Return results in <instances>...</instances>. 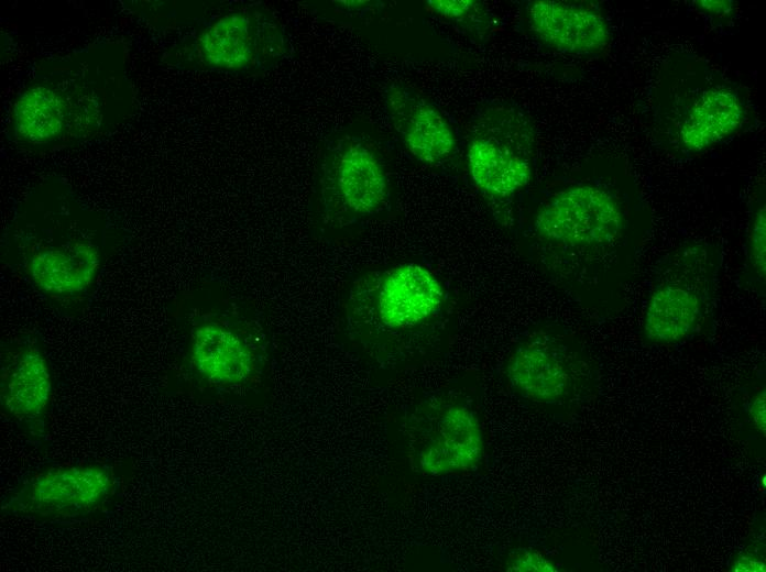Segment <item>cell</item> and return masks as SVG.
Returning a JSON list of instances; mask_svg holds the SVG:
<instances>
[{
    "mask_svg": "<svg viewBox=\"0 0 766 572\" xmlns=\"http://www.w3.org/2000/svg\"><path fill=\"white\" fill-rule=\"evenodd\" d=\"M649 226L634 183L612 173L551 194L536 211L532 228L548 248L544 270L611 316L625 305Z\"/></svg>",
    "mask_w": 766,
    "mask_h": 572,
    "instance_id": "6da1fadb",
    "label": "cell"
},
{
    "mask_svg": "<svg viewBox=\"0 0 766 572\" xmlns=\"http://www.w3.org/2000/svg\"><path fill=\"white\" fill-rule=\"evenodd\" d=\"M449 296L426 266L402 263L355 278L344 299L347 330L376 359L403 358L441 324Z\"/></svg>",
    "mask_w": 766,
    "mask_h": 572,
    "instance_id": "7a4b0ae2",
    "label": "cell"
},
{
    "mask_svg": "<svg viewBox=\"0 0 766 572\" xmlns=\"http://www.w3.org/2000/svg\"><path fill=\"white\" fill-rule=\"evenodd\" d=\"M723 252L707 241H687L656 263L642 320L648 344L674 345L696 334L716 304Z\"/></svg>",
    "mask_w": 766,
    "mask_h": 572,
    "instance_id": "3957f363",
    "label": "cell"
},
{
    "mask_svg": "<svg viewBox=\"0 0 766 572\" xmlns=\"http://www.w3.org/2000/svg\"><path fill=\"white\" fill-rule=\"evenodd\" d=\"M37 70L56 89L68 125V145L108 133L132 111L125 51L118 42L45 62Z\"/></svg>",
    "mask_w": 766,
    "mask_h": 572,
    "instance_id": "277c9868",
    "label": "cell"
},
{
    "mask_svg": "<svg viewBox=\"0 0 766 572\" xmlns=\"http://www.w3.org/2000/svg\"><path fill=\"white\" fill-rule=\"evenodd\" d=\"M406 427L409 461L423 474L468 471L481 461V425L461 400L445 396L425 400L412 413Z\"/></svg>",
    "mask_w": 766,
    "mask_h": 572,
    "instance_id": "5b68a950",
    "label": "cell"
},
{
    "mask_svg": "<svg viewBox=\"0 0 766 572\" xmlns=\"http://www.w3.org/2000/svg\"><path fill=\"white\" fill-rule=\"evenodd\" d=\"M390 198L385 169L366 145L339 142L324 150L318 200L326 226L342 227L382 211Z\"/></svg>",
    "mask_w": 766,
    "mask_h": 572,
    "instance_id": "8992f818",
    "label": "cell"
},
{
    "mask_svg": "<svg viewBox=\"0 0 766 572\" xmlns=\"http://www.w3.org/2000/svg\"><path fill=\"white\" fill-rule=\"evenodd\" d=\"M116 488L109 465L85 463L41 471L26 480L2 506L11 514L51 521L78 519L106 504Z\"/></svg>",
    "mask_w": 766,
    "mask_h": 572,
    "instance_id": "52a82bcc",
    "label": "cell"
},
{
    "mask_svg": "<svg viewBox=\"0 0 766 572\" xmlns=\"http://www.w3.org/2000/svg\"><path fill=\"white\" fill-rule=\"evenodd\" d=\"M506 375L524 398L545 405L562 403L593 376L584 353L563 336L540 329L512 352Z\"/></svg>",
    "mask_w": 766,
    "mask_h": 572,
    "instance_id": "ba28073f",
    "label": "cell"
},
{
    "mask_svg": "<svg viewBox=\"0 0 766 572\" xmlns=\"http://www.w3.org/2000/svg\"><path fill=\"white\" fill-rule=\"evenodd\" d=\"M198 54L209 67L238 72L282 54V36L269 21L233 11L211 22L197 40Z\"/></svg>",
    "mask_w": 766,
    "mask_h": 572,
    "instance_id": "9c48e42d",
    "label": "cell"
},
{
    "mask_svg": "<svg viewBox=\"0 0 766 572\" xmlns=\"http://www.w3.org/2000/svg\"><path fill=\"white\" fill-rule=\"evenodd\" d=\"M674 120V141L686 154L700 153L743 125L744 100L725 82L700 84L685 96Z\"/></svg>",
    "mask_w": 766,
    "mask_h": 572,
    "instance_id": "30bf717a",
    "label": "cell"
},
{
    "mask_svg": "<svg viewBox=\"0 0 766 572\" xmlns=\"http://www.w3.org/2000/svg\"><path fill=\"white\" fill-rule=\"evenodd\" d=\"M190 363L209 384L236 386L256 374L260 354L256 344L231 323L207 320L193 330Z\"/></svg>",
    "mask_w": 766,
    "mask_h": 572,
    "instance_id": "8fae6325",
    "label": "cell"
},
{
    "mask_svg": "<svg viewBox=\"0 0 766 572\" xmlns=\"http://www.w3.org/2000/svg\"><path fill=\"white\" fill-rule=\"evenodd\" d=\"M0 391L6 413L31 435H41L52 394V377L46 358L37 345L25 344L4 360Z\"/></svg>",
    "mask_w": 766,
    "mask_h": 572,
    "instance_id": "7c38bea8",
    "label": "cell"
},
{
    "mask_svg": "<svg viewBox=\"0 0 766 572\" xmlns=\"http://www.w3.org/2000/svg\"><path fill=\"white\" fill-rule=\"evenodd\" d=\"M10 135L18 145L36 151L68 146L67 121L56 91L37 70L13 101Z\"/></svg>",
    "mask_w": 766,
    "mask_h": 572,
    "instance_id": "4fadbf2b",
    "label": "cell"
},
{
    "mask_svg": "<svg viewBox=\"0 0 766 572\" xmlns=\"http://www.w3.org/2000/svg\"><path fill=\"white\" fill-rule=\"evenodd\" d=\"M530 26L546 44L572 54L601 52L610 42L605 19L589 9L539 0L528 8Z\"/></svg>",
    "mask_w": 766,
    "mask_h": 572,
    "instance_id": "5bb4252c",
    "label": "cell"
},
{
    "mask_svg": "<svg viewBox=\"0 0 766 572\" xmlns=\"http://www.w3.org/2000/svg\"><path fill=\"white\" fill-rule=\"evenodd\" d=\"M100 254L83 237L42 244L32 252L28 268L36 286L50 295H74L87 289L97 276Z\"/></svg>",
    "mask_w": 766,
    "mask_h": 572,
    "instance_id": "9a60e30c",
    "label": "cell"
},
{
    "mask_svg": "<svg viewBox=\"0 0 766 572\" xmlns=\"http://www.w3.org/2000/svg\"><path fill=\"white\" fill-rule=\"evenodd\" d=\"M387 109L406 148L419 162L438 163L452 153L455 134L433 105L405 89H394L387 96Z\"/></svg>",
    "mask_w": 766,
    "mask_h": 572,
    "instance_id": "2e32d148",
    "label": "cell"
},
{
    "mask_svg": "<svg viewBox=\"0 0 766 572\" xmlns=\"http://www.w3.org/2000/svg\"><path fill=\"white\" fill-rule=\"evenodd\" d=\"M467 158L473 184L492 197L508 198L532 179L529 160L495 140L474 139L468 147Z\"/></svg>",
    "mask_w": 766,
    "mask_h": 572,
    "instance_id": "e0dca14e",
    "label": "cell"
},
{
    "mask_svg": "<svg viewBox=\"0 0 766 572\" xmlns=\"http://www.w3.org/2000/svg\"><path fill=\"white\" fill-rule=\"evenodd\" d=\"M742 284L758 297L766 295V200L765 184L754 187L745 238Z\"/></svg>",
    "mask_w": 766,
    "mask_h": 572,
    "instance_id": "ac0fdd59",
    "label": "cell"
},
{
    "mask_svg": "<svg viewBox=\"0 0 766 572\" xmlns=\"http://www.w3.org/2000/svg\"><path fill=\"white\" fill-rule=\"evenodd\" d=\"M507 571L517 572H555L557 565L535 550H519L510 559Z\"/></svg>",
    "mask_w": 766,
    "mask_h": 572,
    "instance_id": "d6986e66",
    "label": "cell"
},
{
    "mask_svg": "<svg viewBox=\"0 0 766 572\" xmlns=\"http://www.w3.org/2000/svg\"><path fill=\"white\" fill-rule=\"evenodd\" d=\"M428 6L447 18H459L466 15L474 6L473 0H430Z\"/></svg>",
    "mask_w": 766,
    "mask_h": 572,
    "instance_id": "ffe728a7",
    "label": "cell"
},
{
    "mask_svg": "<svg viewBox=\"0 0 766 572\" xmlns=\"http://www.w3.org/2000/svg\"><path fill=\"white\" fill-rule=\"evenodd\" d=\"M747 411L755 427L763 431V433L765 435L766 394L764 385L760 388H758L751 397L747 405Z\"/></svg>",
    "mask_w": 766,
    "mask_h": 572,
    "instance_id": "44dd1931",
    "label": "cell"
},
{
    "mask_svg": "<svg viewBox=\"0 0 766 572\" xmlns=\"http://www.w3.org/2000/svg\"><path fill=\"white\" fill-rule=\"evenodd\" d=\"M694 3L702 12L718 16H726L734 10V2L729 0H701Z\"/></svg>",
    "mask_w": 766,
    "mask_h": 572,
    "instance_id": "7402d4cb",
    "label": "cell"
},
{
    "mask_svg": "<svg viewBox=\"0 0 766 572\" xmlns=\"http://www.w3.org/2000/svg\"><path fill=\"white\" fill-rule=\"evenodd\" d=\"M731 570L735 572H765L766 564L752 556H740L734 560Z\"/></svg>",
    "mask_w": 766,
    "mask_h": 572,
    "instance_id": "603a6c76",
    "label": "cell"
}]
</instances>
